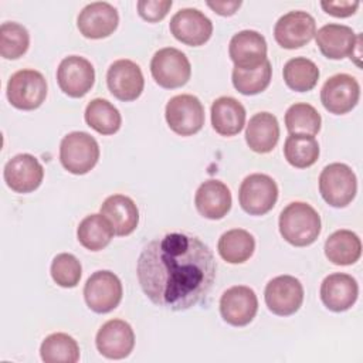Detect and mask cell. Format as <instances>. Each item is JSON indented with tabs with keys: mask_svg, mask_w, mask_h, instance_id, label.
<instances>
[{
	"mask_svg": "<svg viewBox=\"0 0 363 363\" xmlns=\"http://www.w3.org/2000/svg\"><path fill=\"white\" fill-rule=\"evenodd\" d=\"M216 269L208 245L189 233H167L149 241L136 264L143 294L169 311H187L200 303L213 288Z\"/></svg>",
	"mask_w": 363,
	"mask_h": 363,
	"instance_id": "6da1fadb",
	"label": "cell"
},
{
	"mask_svg": "<svg viewBox=\"0 0 363 363\" xmlns=\"http://www.w3.org/2000/svg\"><path fill=\"white\" fill-rule=\"evenodd\" d=\"M278 224L282 238L295 247L311 245L320 234L318 211L303 201L289 203L281 211Z\"/></svg>",
	"mask_w": 363,
	"mask_h": 363,
	"instance_id": "7a4b0ae2",
	"label": "cell"
},
{
	"mask_svg": "<svg viewBox=\"0 0 363 363\" xmlns=\"http://www.w3.org/2000/svg\"><path fill=\"white\" fill-rule=\"evenodd\" d=\"M99 159V145L86 132H69L60 143V162L72 174H85Z\"/></svg>",
	"mask_w": 363,
	"mask_h": 363,
	"instance_id": "3957f363",
	"label": "cell"
},
{
	"mask_svg": "<svg viewBox=\"0 0 363 363\" xmlns=\"http://www.w3.org/2000/svg\"><path fill=\"white\" fill-rule=\"evenodd\" d=\"M357 191L354 172L345 163H330L319 174V193L332 207H346Z\"/></svg>",
	"mask_w": 363,
	"mask_h": 363,
	"instance_id": "277c9868",
	"label": "cell"
},
{
	"mask_svg": "<svg viewBox=\"0 0 363 363\" xmlns=\"http://www.w3.org/2000/svg\"><path fill=\"white\" fill-rule=\"evenodd\" d=\"M45 96L47 81L40 71L31 68L20 69L7 82V99L17 109H37L43 105Z\"/></svg>",
	"mask_w": 363,
	"mask_h": 363,
	"instance_id": "5b68a950",
	"label": "cell"
},
{
	"mask_svg": "<svg viewBox=\"0 0 363 363\" xmlns=\"http://www.w3.org/2000/svg\"><path fill=\"white\" fill-rule=\"evenodd\" d=\"M150 72L159 86L174 89L187 84L191 75V65L184 52L174 47H164L152 57Z\"/></svg>",
	"mask_w": 363,
	"mask_h": 363,
	"instance_id": "8992f818",
	"label": "cell"
},
{
	"mask_svg": "<svg viewBox=\"0 0 363 363\" xmlns=\"http://www.w3.org/2000/svg\"><path fill=\"white\" fill-rule=\"evenodd\" d=\"M278 200V186L275 180L264 173L247 176L238 190L241 208L250 216H264L272 210Z\"/></svg>",
	"mask_w": 363,
	"mask_h": 363,
	"instance_id": "52a82bcc",
	"label": "cell"
},
{
	"mask_svg": "<svg viewBox=\"0 0 363 363\" xmlns=\"http://www.w3.org/2000/svg\"><path fill=\"white\" fill-rule=\"evenodd\" d=\"M169 128L180 136H191L204 125V108L200 99L190 94L176 95L169 99L164 109Z\"/></svg>",
	"mask_w": 363,
	"mask_h": 363,
	"instance_id": "ba28073f",
	"label": "cell"
},
{
	"mask_svg": "<svg viewBox=\"0 0 363 363\" xmlns=\"http://www.w3.org/2000/svg\"><path fill=\"white\" fill-rule=\"evenodd\" d=\"M121 279L108 269L95 271L85 282L84 299L86 306L96 313L113 311L122 301Z\"/></svg>",
	"mask_w": 363,
	"mask_h": 363,
	"instance_id": "9c48e42d",
	"label": "cell"
},
{
	"mask_svg": "<svg viewBox=\"0 0 363 363\" xmlns=\"http://www.w3.org/2000/svg\"><path fill=\"white\" fill-rule=\"evenodd\" d=\"M267 308L278 316L294 315L303 302V286L292 275L272 278L264 291Z\"/></svg>",
	"mask_w": 363,
	"mask_h": 363,
	"instance_id": "30bf717a",
	"label": "cell"
},
{
	"mask_svg": "<svg viewBox=\"0 0 363 363\" xmlns=\"http://www.w3.org/2000/svg\"><path fill=\"white\" fill-rule=\"evenodd\" d=\"M176 40L186 45L199 47L207 43L213 34L211 20L199 9H180L173 14L169 24Z\"/></svg>",
	"mask_w": 363,
	"mask_h": 363,
	"instance_id": "8fae6325",
	"label": "cell"
},
{
	"mask_svg": "<svg viewBox=\"0 0 363 363\" xmlns=\"http://www.w3.org/2000/svg\"><path fill=\"white\" fill-rule=\"evenodd\" d=\"M316 33L315 18L302 10L288 11L281 16L274 27L275 41L286 50H295L308 44Z\"/></svg>",
	"mask_w": 363,
	"mask_h": 363,
	"instance_id": "7c38bea8",
	"label": "cell"
},
{
	"mask_svg": "<svg viewBox=\"0 0 363 363\" xmlns=\"http://www.w3.org/2000/svg\"><path fill=\"white\" fill-rule=\"evenodd\" d=\"M57 82L65 95L82 98L94 86L95 69L86 58L68 55L57 68Z\"/></svg>",
	"mask_w": 363,
	"mask_h": 363,
	"instance_id": "4fadbf2b",
	"label": "cell"
},
{
	"mask_svg": "<svg viewBox=\"0 0 363 363\" xmlns=\"http://www.w3.org/2000/svg\"><path fill=\"white\" fill-rule=\"evenodd\" d=\"M360 85L349 74H336L326 79L320 89V102L326 111L335 115L350 112L359 102Z\"/></svg>",
	"mask_w": 363,
	"mask_h": 363,
	"instance_id": "5bb4252c",
	"label": "cell"
},
{
	"mask_svg": "<svg viewBox=\"0 0 363 363\" xmlns=\"http://www.w3.org/2000/svg\"><path fill=\"white\" fill-rule=\"evenodd\" d=\"M106 84L111 94L123 102L135 101L140 96L145 78L140 67L132 60L113 61L106 72Z\"/></svg>",
	"mask_w": 363,
	"mask_h": 363,
	"instance_id": "9a60e30c",
	"label": "cell"
},
{
	"mask_svg": "<svg viewBox=\"0 0 363 363\" xmlns=\"http://www.w3.org/2000/svg\"><path fill=\"white\" fill-rule=\"evenodd\" d=\"M258 299L250 286L234 285L220 298L221 318L231 326H245L257 315Z\"/></svg>",
	"mask_w": 363,
	"mask_h": 363,
	"instance_id": "2e32d148",
	"label": "cell"
},
{
	"mask_svg": "<svg viewBox=\"0 0 363 363\" xmlns=\"http://www.w3.org/2000/svg\"><path fill=\"white\" fill-rule=\"evenodd\" d=\"M95 345L98 352L106 359H125L135 346L133 329L122 319H111L99 328Z\"/></svg>",
	"mask_w": 363,
	"mask_h": 363,
	"instance_id": "e0dca14e",
	"label": "cell"
},
{
	"mask_svg": "<svg viewBox=\"0 0 363 363\" xmlns=\"http://www.w3.org/2000/svg\"><path fill=\"white\" fill-rule=\"evenodd\" d=\"M119 23L118 10L106 1H94L86 4L78 14L77 27L79 33L92 40L111 35Z\"/></svg>",
	"mask_w": 363,
	"mask_h": 363,
	"instance_id": "ac0fdd59",
	"label": "cell"
},
{
	"mask_svg": "<svg viewBox=\"0 0 363 363\" xmlns=\"http://www.w3.org/2000/svg\"><path fill=\"white\" fill-rule=\"evenodd\" d=\"M4 182L16 193H30L40 187L44 169L38 159L30 153L13 156L4 166Z\"/></svg>",
	"mask_w": 363,
	"mask_h": 363,
	"instance_id": "d6986e66",
	"label": "cell"
},
{
	"mask_svg": "<svg viewBox=\"0 0 363 363\" xmlns=\"http://www.w3.org/2000/svg\"><path fill=\"white\" fill-rule=\"evenodd\" d=\"M267 41L262 34L255 30H242L234 34L228 44V54L234 67L255 68L265 62Z\"/></svg>",
	"mask_w": 363,
	"mask_h": 363,
	"instance_id": "ffe728a7",
	"label": "cell"
},
{
	"mask_svg": "<svg viewBox=\"0 0 363 363\" xmlns=\"http://www.w3.org/2000/svg\"><path fill=\"white\" fill-rule=\"evenodd\" d=\"M357 295L359 285L349 274H330L320 284V299L332 312H345L350 309L356 303Z\"/></svg>",
	"mask_w": 363,
	"mask_h": 363,
	"instance_id": "44dd1931",
	"label": "cell"
},
{
	"mask_svg": "<svg viewBox=\"0 0 363 363\" xmlns=\"http://www.w3.org/2000/svg\"><path fill=\"white\" fill-rule=\"evenodd\" d=\"M359 37L360 34H356L352 27L336 23L325 24L315 33L316 45L320 52L330 60L350 57Z\"/></svg>",
	"mask_w": 363,
	"mask_h": 363,
	"instance_id": "7402d4cb",
	"label": "cell"
},
{
	"mask_svg": "<svg viewBox=\"0 0 363 363\" xmlns=\"http://www.w3.org/2000/svg\"><path fill=\"white\" fill-rule=\"evenodd\" d=\"M231 191L220 180L210 179L201 183L194 196L197 211L208 220L223 218L231 208Z\"/></svg>",
	"mask_w": 363,
	"mask_h": 363,
	"instance_id": "603a6c76",
	"label": "cell"
},
{
	"mask_svg": "<svg viewBox=\"0 0 363 363\" xmlns=\"http://www.w3.org/2000/svg\"><path fill=\"white\" fill-rule=\"evenodd\" d=\"M101 214L111 223L113 234L125 237L139 224V210L135 201L125 194H112L101 206Z\"/></svg>",
	"mask_w": 363,
	"mask_h": 363,
	"instance_id": "cb8c5ba5",
	"label": "cell"
},
{
	"mask_svg": "<svg viewBox=\"0 0 363 363\" xmlns=\"http://www.w3.org/2000/svg\"><path fill=\"white\" fill-rule=\"evenodd\" d=\"M279 123L275 115L258 112L250 118L245 129V142L257 153H269L278 143Z\"/></svg>",
	"mask_w": 363,
	"mask_h": 363,
	"instance_id": "d4e9b609",
	"label": "cell"
},
{
	"mask_svg": "<svg viewBox=\"0 0 363 363\" xmlns=\"http://www.w3.org/2000/svg\"><path fill=\"white\" fill-rule=\"evenodd\" d=\"M245 108L233 96H220L211 105V125L221 136H234L245 125Z\"/></svg>",
	"mask_w": 363,
	"mask_h": 363,
	"instance_id": "484cf974",
	"label": "cell"
},
{
	"mask_svg": "<svg viewBox=\"0 0 363 363\" xmlns=\"http://www.w3.org/2000/svg\"><path fill=\"white\" fill-rule=\"evenodd\" d=\"M325 255L335 265H352L362 255V241L350 230H337L325 241Z\"/></svg>",
	"mask_w": 363,
	"mask_h": 363,
	"instance_id": "4316f807",
	"label": "cell"
},
{
	"mask_svg": "<svg viewBox=\"0 0 363 363\" xmlns=\"http://www.w3.org/2000/svg\"><path fill=\"white\" fill-rule=\"evenodd\" d=\"M217 250L225 262L242 264L254 254L255 240L247 230L233 228L221 234L218 238Z\"/></svg>",
	"mask_w": 363,
	"mask_h": 363,
	"instance_id": "83f0119b",
	"label": "cell"
},
{
	"mask_svg": "<svg viewBox=\"0 0 363 363\" xmlns=\"http://www.w3.org/2000/svg\"><path fill=\"white\" fill-rule=\"evenodd\" d=\"M113 230L102 214L86 216L77 228V238L89 251L104 250L112 240Z\"/></svg>",
	"mask_w": 363,
	"mask_h": 363,
	"instance_id": "f1b7e54d",
	"label": "cell"
},
{
	"mask_svg": "<svg viewBox=\"0 0 363 363\" xmlns=\"http://www.w3.org/2000/svg\"><path fill=\"white\" fill-rule=\"evenodd\" d=\"M85 122L101 135H113L122 125V116L116 106L102 98L92 99L85 108Z\"/></svg>",
	"mask_w": 363,
	"mask_h": 363,
	"instance_id": "f546056e",
	"label": "cell"
},
{
	"mask_svg": "<svg viewBox=\"0 0 363 363\" xmlns=\"http://www.w3.org/2000/svg\"><path fill=\"white\" fill-rule=\"evenodd\" d=\"M282 75L288 88L296 92H306L318 84L319 68L309 58L295 57L284 65Z\"/></svg>",
	"mask_w": 363,
	"mask_h": 363,
	"instance_id": "4dcf8cb0",
	"label": "cell"
},
{
	"mask_svg": "<svg viewBox=\"0 0 363 363\" xmlns=\"http://www.w3.org/2000/svg\"><path fill=\"white\" fill-rule=\"evenodd\" d=\"M40 354L45 363H75L79 360V346L72 336L57 332L43 340Z\"/></svg>",
	"mask_w": 363,
	"mask_h": 363,
	"instance_id": "1f68e13d",
	"label": "cell"
},
{
	"mask_svg": "<svg viewBox=\"0 0 363 363\" xmlns=\"http://www.w3.org/2000/svg\"><path fill=\"white\" fill-rule=\"evenodd\" d=\"M284 156L294 167H309L319 157V143L311 135H289L284 143Z\"/></svg>",
	"mask_w": 363,
	"mask_h": 363,
	"instance_id": "d6a6232c",
	"label": "cell"
},
{
	"mask_svg": "<svg viewBox=\"0 0 363 363\" xmlns=\"http://www.w3.org/2000/svg\"><path fill=\"white\" fill-rule=\"evenodd\" d=\"M272 68L267 60L255 68H238L234 67L231 79L234 88L242 95H257L267 89L271 82Z\"/></svg>",
	"mask_w": 363,
	"mask_h": 363,
	"instance_id": "836d02e7",
	"label": "cell"
},
{
	"mask_svg": "<svg viewBox=\"0 0 363 363\" xmlns=\"http://www.w3.org/2000/svg\"><path fill=\"white\" fill-rule=\"evenodd\" d=\"M322 118L315 106L298 102L291 105L285 112V126L289 135L315 136L320 130Z\"/></svg>",
	"mask_w": 363,
	"mask_h": 363,
	"instance_id": "e575fe53",
	"label": "cell"
},
{
	"mask_svg": "<svg viewBox=\"0 0 363 363\" xmlns=\"http://www.w3.org/2000/svg\"><path fill=\"white\" fill-rule=\"evenodd\" d=\"M30 45L27 28L14 21H6L0 26V55L6 60L23 57Z\"/></svg>",
	"mask_w": 363,
	"mask_h": 363,
	"instance_id": "d590c367",
	"label": "cell"
},
{
	"mask_svg": "<svg viewBox=\"0 0 363 363\" xmlns=\"http://www.w3.org/2000/svg\"><path fill=\"white\" fill-rule=\"evenodd\" d=\"M50 272L57 285L62 288H74L81 279L82 267L75 255L61 252L54 257Z\"/></svg>",
	"mask_w": 363,
	"mask_h": 363,
	"instance_id": "8d00e7d4",
	"label": "cell"
},
{
	"mask_svg": "<svg viewBox=\"0 0 363 363\" xmlns=\"http://www.w3.org/2000/svg\"><path fill=\"white\" fill-rule=\"evenodd\" d=\"M172 4V0H139L136 7L139 16L143 20L149 23H156L167 16Z\"/></svg>",
	"mask_w": 363,
	"mask_h": 363,
	"instance_id": "74e56055",
	"label": "cell"
},
{
	"mask_svg": "<svg viewBox=\"0 0 363 363\" xmlns=\"http://www.w3.org/2000/svg\"><path fill=\"white\" fill-rule=\"evenodd\" d=\"M359 1H347V0H337V1H332V0H322L320 1V7L323 9L325 13L333 16V17H349L352 14L356 13V10L359 9Z\"/></svg>",
	"mask_w": 363,
	"mask_h": 363,
	"instance_id": "f35d334b",
	"label": "cell"
},
{
	"mask_svg": "<svg viewBox=\"0 0 363 363\" xmlns=\"http://www.w3.org/2000/svg\"><path fill=\"white\" fill-rule=\"evenodd\" d=\"M207 6L220 16H233L241 7L240 0L234 1H207Z\"/></svg>",
	"mask_w": 363,
	"mask_h": 363,
	"instance_id": "ab89813d",
	"label": "cell"
}]
</instances>
